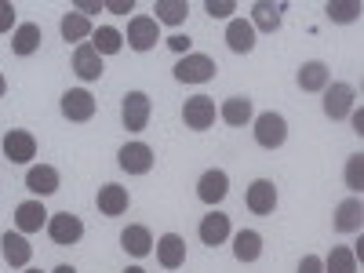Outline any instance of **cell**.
<instances>
[{
    "mask_svg": "<svg viewBox=\"0 0 364 273\" xmlns=\"http://www.w3.org/2000/svg\"><path fill=\"white\" fill-rule=\"evenodd\" d=\"M230 245H233V259L237 262H255L262 255V233L255 230H237L230 237Z\"/></svg>",
    "mask_w": 364,
    "mask_h": 273,
    "instance_id": "cell-26",
    "label": "cell"
},
{
    "mask_svg": "<svg viewBox=\"0 0 364 273\" xmlns=\"http://www.w3.org/2000/svg\"><path fill=\"white\" fill-rule=\"evenodd\" d=\"M58 186H63V178H58V171L51 164H29L26 190L33 197H51V193H58Z\"/></svg>",
    "mask_w": 364,
    "mask_h": 273,
    "instance_id": "cell-19",
    "label": "cell"
},
{
    "mask_svg": "<svg viewBox=\"0 0 364 273\" xmlns=\"http://www.w3.org/2000/svg\"><path fill=\"white\" fill-rule=\"evenodd\" d=\"M44 230L51 237V245H63V248L80 245V237H84V223L73 215V211H58V215H51Z\"/></svg>",
    "mask_w": 364,
    "mask_h": 273,
    "instance_id": "cell-9",
    "label": "cell"
},
{
    "mask_svg": "<svg viewBox=\"0 0 364 273\" xmlns=\"http://www.w3.org/2000/svg\"><path fill=\"white\" fill-rule=\"evenodd\" d=\"M219 66H215V58L204 55V51H190V55H182L178 63L171 66V77L178 84H208V80H215Z\"/></svg>",
    "mask_w": 364,
    "mask_h": 273,
    "instance_id": "cell-1",
    "label": "cell"
},
{
    "mask_svg": "<svg viewBox=\"0 0 364 273\" xmlns=\"http://www.w3.org/2000/svg\"><path fill=\"white\" fill-rule=\"evenodd\" d=\"M245 204H248L252 215H273V208H277V182H269V178H255V182H248Z\"/></svg>",
    "mask_w": 364,
    "mask_h": 273,
    "instance_id": "cell-12",
    "label": "cell"
},
{
    "mask_svg": "<svg viewBox=\"0 0 364 273\" xmlns=\"http://www.w3.org/2000/svg\"><path fill=\"white\" fill-rule=\"evenodd\" d=\"M87 44L95 48L99 58H109V55H117L120 48H124V33H120L117 26H95V29H91V41H87Z\"/></svg>",
    "mask_w": 364,
    "mask_h": 273,
    "instance_id": "cell-27",
    "label": "cell"
},
{
    "mask_svg": "<svg viewBox=\"0 0 364 273\" xmlns=\"http://www.w3.org/2000/svg\"><path fill=\"white\" fill-rule=\"evenodd\" d=\"M102 11H109V15H135V4L132 0H109V4H102Z\"/></svg>",
    "mask_w": 364,
    "mask_h": 273,
    "instance_id": "cell-38",
    "label": "cell"
},
{
    "mask_svg": "<svg viewBox=\"0 0 364 273\" xmlns=\"http://www.w3.org/2000/svg\"><path fill=\"white\" fill-rule=\"evenodd\" d=\"M120 248H124V255H132L135 262H142L146 255H154V233H149L142 223H132V226H124V233H120Z\"/></svg>",
    "mask_w": 364,
    "mask_h": 273,
    "instance_id": "cell-17",
    "label": "cell"
},
{
    "mask_svg": "<svg viewBox=\"0 0 364 273\" xmlns=\"http://www.w3.org/2000/svg\"><path fill=\"white\" fill-rule=\"evenodd\" d=\"M15 26H18V11L11 0H0V33H15Z\"/></svg>",
    "mask_w": 364,
    "mask_h": 273,
    "instance_id": "cell-35",
    "label": "cell"
},
{
    "mask_svg": "<svg viewBox=\"0 0 364 273\" xmlns=\"http://www.w3.org/2000/svg\"><path fill=\"white\" fill-rule=\"evenodd\" d=\"M0 146H4V157L11 164H33V157H37V135L26 128H11Z\"/></svg>",
    "mask_w": 364,
    "mask_h": 273,
    "instance_id": "cell-10",
    "label": "cell"
},
{
    "mask_svg": "<svg viewBox=\"0 0 364 273\" xmlns=\"http://www.w3.org/2000/svg\"><path fill=\"white\" fill-rule=\"evenodd\" d=\"M154 255L168 273H175L182 262H186V240H182L178 233H164V237L154 240Z\"/></svg>",
    "mask_w": 364,
    "mask_h": 273,
    "instance_id": "cell-16",
    "label": "cell"
},
{
    "mask_svg": "<svg viewBox=\"0 0 364 273\" xmlns=\"http://www.w3.org/2000/svg\"><path fill=\"white\" fill-rule=\"evenodd\" d=\"M128 204H132V193L120 186V182H106V186H99V193H95V208L102 211V215H109V219L124 215Z\"/></svg>",
    "mask_w": 364,
    "mask_h": 273,
    "instance_id": "cell-18",
    "label": "cell"
},
{
    "mask_svg": "<svg viewBox=\"0 0 364 273\" xmlns=\"http://www.w3.org/2000/svg\"><path fill=\"white\" fill-rule=\"evenodd\" d=\"M44 226H48V208H44L41 200H22V204L15 208V230H18L22 237L41 233Z\"/></svg>",
    "mask_w": 364,
    "mask_h": 273,
    "instance_id": "cell-20",
    "label": "cell"
},
{
    "mask_svg": "<svg viewBox=\"0 0 364 273\" xmlns=\"http://www.w3.org/2000/svg\"><path fill=\"white\" fill-rule=\"evenodd\" d=\"M4 95H8V77L0 73V99H4Z\"/></svg>",
    "mask_w": 364,
    "mask_h": 273,
    "instance_id": "cell-42",
    "label": "cell"
},
{
    "mask_svg": "<svg viewBox=\"0 0 364 273\" xmlns=\"http://www.w3.org/2000/svg\"><path fill=\"white\" fill-rule=\"evenodd\" d=\"M331 226H336L339 233H360V226H364V204H360V197L339 200L336 215H331Z\"/></svg>",
    "mask_w": 364,
    "mask_h": 273,
    "instance_id": "cell-21",
    "label": "cell"
},
{
    "mask_svg": "<svg viewBox=\"0 0 364 273\" xmlns=\"http://www.w3.org/2000/svg\"><path fill=\"white\" fill-rule=\"evenodd\" d=\"M350 124H353L357 135H364V109H353V113H350Z\"/></svg>",
    "mask_w": 364,
    "mask_h": 273,
    "instance_id": "cell-40",
    "label": "cell"
},
{
    "mask_svg": "<svg viewBox=\"0 0 364 273\" xmlns=\"http://www.w3.org/2000/svg\"><path fill=\"white\" fill-rule=\"evenodd\" d=\"M22 273H44V269H37V266H29V269H22Z\"/></svg>",
    "mask_w": 364,
    "mask_h": 273,
    "instance_id": "cell-44",
    "label": "cell"
},
{
    "mask_svg": "<svg viewBox=\"0 0 364 273\" xmlns=\"http://www.w3.org/2000/svg\"><path fill=\"white\" fill-rule=\"evenodd\" d=\"M360 0H328L324 4V15L336 22V26H350V22H357L360 18Z\"/></svg>",
    "mask_w": 364,
    "mask_h": 273,
    "instance_id": "cell-32",
    "label": "cell"
},
{
    "mask_svg": "<svg viewBox=\"0 0 364 273\" xmlns=\"http://www.w3.org/2000/svg\"><path fill=\"white\" fill-rule=\"evenodd\" d=\"M149 113H154V102H149L146 91H128L124 102H120V124H124L132 135H139L149 124Z\"/></svg>",
    "mask_w": 364,
    "mask_h": 273,
    "instance_id": "cell-5",
    "label": "cell"
},
{
    "mask_svg": "<svg viewBox=\"0 0 364 273\" xmlns=\"http://www.w3.org/2000/svg\"><path fill=\"white\" fill-rule=\"evenodd\" d=\"M51 273H77V266H70V262H63V266H55Z\"/></svg>",
    "mask_w": 364,
    "mask_h": 273,
    "instance_id": "cell-41",
    "label": "cell"
},
{
    "mask_svg": "<svg viewBox=\"0 0 364 273\" xmlns=\"http://www.w3.org/2000/svg\"><path fill=\"white\" fill-rule=\"evenodd\" d=\"M41 26L37 22H22V26H15V33H11V51L18 55V58H26V55H37L41 51Z\"/></svg>",
    "mask_w": 364,
    "mask_h": 273,
    "instance_id": "cell-28",
    "label": "cell"
},
{
    "mask_svg": "<svg viewBox=\"0 0 364 273\" xmlns=\"http://www.w3.org/2000/svg\"><path fill=\"white\" fill-rule=\"evenodd\" d=\"M255 29H252V22L248 18H230L226 22V48L233 51V55H248L252 48H255Z\"/></svg>",
    "mask_w": 364,
    "mask_h": 273,
    "instance_id": "cell-24",
    "label": "cell"
},
{
    "mask_svg": "<svg viewBox=\"0 0 364 273\" xmlns=\"http://www.w3.org/2000/svg\"><path fill=\"white\" fill-rule=\"evenodd\" d=\"M124 273H146L142 266H124Z\"/></svg>",
    "mask_w": 364,
    "mask_h": 273,
    "instance_id": "cell-43",
    "label": "cell"
},
{
    "mask_svg": "<svg viewBox=\"0 0 364 273\" xmlns=\"http://www.w3.org/2000/svg\"><path fill=\"white\" fill-rule=\"evenodd\" d=\"M284 11L288 4H281V0H259V4H252V29L255 33H277L281 22H284Z\"/></svg>",
    "mask_w": 364,
    "mask_h": 273,
    "instance_id": "cell-14",
    "label": "cell"
},
{
    "mask_svg": "<svg viewBox=\"0 0 364 273\" xmlns=\"http://www.w3.org/2000/svg\"><path fill=\"white\" fill-rule=\"evenodd\" d=\"M219 117L226 120L230 128H245V124H252V120H255L252 99H248V95H233V99H226V102L219 106Z\"/></svg>",
    "mask_w": 364,
    "mask_h": 273,
    "instance_id": "cell-25",
    "label": "cell"
},
{
    "mask_svg": "<svg viewBox=\"0 0 364 273\" xmlns=\"http://www.w3.org/2000/svg\"><path fill=\"white\" fill-rule=\"evenodd\" d=\"M321 262H324V273H357L360 269V259L346 245H336L328 252V259H321Z\"/></svg>",
    "mask_w": 364,
    "mask_h": 273,
    "instance_id": "cell-31",
    "label": "cell"
},
{
    "mask_svg": "<svg viewBox=\"0 0 364 273\" xmlns=\"http://www.w3.org/2000/svg\"><path fill=\"white\" fill-rule=\"evenodd\" d=\"M80 18H95V15H102V0H77V8H73Z\"/></svg>",
    "mask_w": 364,
    "mask_h": 273,
    "instance_id": "cell-37",
    "label": "cell"
},
{
    "mask_svg": "<svg viewBox=\"0 0 364 273\" xmlns=\"http://www.w3.org/2000/svg\"><path fill=\"white\" fill-rule=\"evenodd\" d=\"M204 15L208 18H237V4H233V0H208V4H204Z\"/></svg>",
    "mask_w": 364,
    "mask_h": 273,
    "instance_id": "cell-34",
    "label": "cell"
},
{
    "mask_svg": "<svg viewBox=\"0 0 364 273\" xmlns=\"http://www.w3.org/2000/svg\"><path fill=\"white\" fill-rule=\"evenodd\" d=\"M120 33L132 51H154L161 44V26L154 22V15H132L128 29H120Z\"/></svg>",
    "mask_w": 364,
    "mask_h": 273,
    "instance_id": "cell-3",
    "label": "cell"
},
{
    "mask_svg": "<svg viewBox=\"0 0 364 273\" xmlns=\"http://www.w3.org/2000/svg\"><path fill=\"white\" fill-rule=\"evenodd\" d=\"M299 273H324V262L317 255H302L299 259Z\"/></svg>",
    "mask_w": 364,
    "mask_h": 273,
    "instance_id": "cell-39",
    "label": "cell"
},
{
    "mask_svg": "<svg viewBox=\"0 0 364 273\" xmlns=\"http://www.w3.org/2000/svg\"><path fill=\"white\" fill-rule=\"evenodd\" d=\"M117 168L124 175H149L154 171V146H146L142 139H132L117 149Z\"/></svg>",
    "mask_w": 364,
    "mask_h": 273,
    "instance_id": "cell-2",
    "label": "cell"
},
{
    "mask_svg": "<svg viewBox=\"0 0 364 273\" xmlns=\"http://www.w3.org/2000/svg\"><path fill=\"white\" fill-rule=\"evenodd\" d=\"M70 63H73V73H77L84 84L99 80V77H102V70H106V66H102V58L95 55V48H91V44H77Z\"/></svg>",
    "mask_w": 364,
    "mask_h": 273,
    "instance_id": "cell-22",
    "label": "cell"
},
{
    "mask_svg": "<svg viewBox=\"0 0 364 273\" xmlns=\"http://www.w3.org/2000/svg\"><path fill=\"white\" fill-rule=\"evenodd\" d=\"M343 182L353 190V197L364 190V161H360V154H350L346 157V168H343Z\"/></svg>",
    "mask_w": 364,
    "mask_h": 273,
    "instance_id": "cell-33",
    "label": "cell"
},
{
    "mask_svg": "<svg viewBox=\"0 0 364 273\" xmlns=\"http://www.w3.org/2000/svg\"><path fill=\"white\" fill-rule=\"evenodd\" d=\"M321 95H324V117H328V120H346V117L357 109V91H353V84H346V80L328 84Z\"/></svg>",
    "mask_w": 364,
    "mask_h": 273,
    "instance_id": "cell-4",
    "label": "cell"
},
{
    "mask_svg": "<svg viewBox=\"0 0 364 273\" xmlns=\"http://www.w3.org/2000/svg\"><path fill=\"white\" fill-rule=\"evenodd\" d=\"M226 193H230V175H226L223 168H208V171L197 178V200H200V204L215 208V204L226 200Z\"/></svg>",
    "mask_w": 364,
    "mask_h": 273,
    "instance_id": "cell-11",
    "label": "cell"
},
{
    "mask_svg": "<svg viewBox=\"0 0 364 273\" xmlns=\"http://www.w3.org/2000/svg\"><path fill=\"white\" fill-rule=\"evenodd\" d=\"M168 51H175V55L182 58V55L193 51V41H190L186 33H171V37H168Z\"/></svg>",
    "mask_w": 364,
    "mask_h": 273,
    "instance_id": "cell-36",
    "label": "cell"
},
{
    "mask_svg": "<svg viewBox=\"0 0 364 273\" xmlns=\"http://www.w3.org/2000/svg\"><path fill=\"white\" fill-rule=\"evenodd\" d=\"M0 255H4L8 266L22 269L33 259V245H29V237H22L18 230H8V233H0Z\"/></svg>",
    "mask_w": 364,
    "mask_h": 273,
    "instance_id": "cell-15",
    "label": "cell"
},
{
    "mask_svg": "<svg viewBox=\"0 0 364 273\" xmlns=\"http://www.w3.org/2000/svg\"><path fill=\"white\" fill-rule=\"evenodd\" d=\"M284 139H288V120L277 109H266L255 117V142L262 149H281Z\"/></svg>",
    "mask_w": 364,
    "mask_h": 273,
    "instance_id": "cell-7",
    "label": "cell"
},
{
    "mask_svg": "<svg viewBox=\"0 0 364 273\" xmlns=\"http://www.w3.org/2000/svg\"><path fill=\"white\" fill-rule=\"evenodd\" d=\"M186 18H190V0H157L154 4L157 26H182Z\"/></svg>",
    "mask_w": 364,
    "mask_h": 273,
    "instance_id": "cell-30",
    "label": "cell"
},
{
    "mask_svg": "<svg viewBox=\"0 0 364 273\" xmlns=\"http://www.w3.org/2000/svg\"><path fill=\"white\" fill-rule=\"evenodd\" d=\"M91 29H95V26H91L87 18H80L77 11H66V15H63V22H58V33H63V41H66V44H73V48L91 41Z\"/></svg>",
    "mask_w": 364,
    "mask_h": 273,
    "instance_id": "cell-29",
    "label": "cell"
},
{
    "mask_svg": "<svg viewBox=\"0 0 364 273\" xmlns=\"http://www.w3.org/2000/svg\"><path fill=\"white\" fill-rule=\"evenodd\" d=\"M200 245L204 248H219V245H226V240L233 237V223H230V215L226 211H208V215L200 219Z\"/></svg>",
    "mask_w": 364,
    "mask_h": 273,
    "instance_id": "cell-13",
    "label": "cell"
},
{
    "mask_svg": "<svg viewBox=\"0 0 364 273\" xmlns=\"http://www.w3.org/2000/svg\"><path fill=\"white\" fill-rule=\"evenodd\" d=\"M295 84L299 91H324L331 84V73H328V63H321V58H310V63H302L299 73H295Z\"/></svg>",
    "mask_w": 364,
    "mask_h": 273,
    "instance_id": "cell-23",
    "label": "cell"
},
{
    "mask_svg": "<svg viewBox=\"0 0 364 273\" xmlns=\"http://www.w3.org/2000/svg\"><path fill=\"white\" fill-rule=\"evenodd\" d=\"M215 120H219V106L208 95H190L186 102H182V124H186L190 132H208Z\"/></svg>",
    "mask_w": 364,
    "mask_h": 273,
    "instance_id": "cell-6",
    "label": "cell"
},
{
    "mask_svg": "<svg viewBox=\"0 0 364 273\" xmlns=\"http://www.w3.org/2000/svg\"><path fill=\"white\" fill-rule=\"evenodd\" d=\"M58 109H63V117L73 120V124H87L99 106H95V95H91V91L70 87V91H63V99H58Z\"/></svg>",
    "mask_w": 364,
    "mask_h": 273,
    "instance_id": "cell-8",
    "label": "cell"
}]
</instances>
